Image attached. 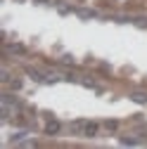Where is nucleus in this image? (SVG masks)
I'll use <instances>...</instances> for the list:
<instances>
[{
	"instance_id": "6e6552de",
	"label": "nucleus",
	"mask_w": 147,
	"mask_h": 149,
	"mask_svg": "<svg viewBox=\"0 0 147 149\" xmlns=\"http://www.w3.org/2000/svg\"><path fill=\"white\" fill-rule=\"evenodd\" d=\"M104 125H107V128H109V130H116V125H119V123H116V121H107V123H104Z\"/></svg>"
},
{
	"instance_id": "0eeeda50",
	"label": "nucleus",
	"mask_w": 147,
	"mask_h": 149,
	"mask_svg": "<svg viewBox=\"0 0 147 149\" xmlns=\"http://www.w3.org/2000/svg\"><path fill=\"white\" fill-rule=\"evenodd\" d=\"M78 17H85V19H88V17H95V12H90V10H78Z\"/></svg>"
},
{
	"instance_id": "1a4fd4ad",
	"label": "nucleus",
	"mask_w": 147,
	"mask_h": 149,
	"mask_svg": "<svg viewBox=\"0 0 147 149\" xmlns=\"http://www.w3.org/2000/svg\"><path fill=\"white\" fill-rule=\"evenodd\" d=\"M62 64H66V66H71V64H74V59H71L69 54H66V57H62Z\"/></svg>"
},
{
	"instance_id": "423d86ee",
	"label": "nucleus",
	"mask_w": 147,
	"mask_h": 149,
	"mask_svg": "<svg viewBox=\"0 0 147 149\" xmlns=\"http://www.w3.org/2000/svg\"><path fill=\"white\" fill-rule=\"evenodd\" d=\"M7 85H10L12 90H19V88H22V81H12V78H10V81H7Z\"/></svg>"
},
{
	"instance_id": "39448f33",
	"label": "nucleus",
	"mask_w": 147,
	"mask_h": 149,
	"mask_svg": "<svg viewBox=\"0 0 147 149\" xmlns=\"http://www.w3.org/2000/svg\"><path fill=\"white\" fill-rule=\"evenodd\" d=\"M135 102H140V104H147V95H145V92H133V95H131Z\"/></svg>"
},
{
	"instance_id": "7ed1b4c3",
	"label": "nucleus",
	"mask_w": 147,
	"mask_h": 149,
	"mask_svg": "<svg viewBox=\"0 0 147 149\" xmlns=\"http://www.w3.org/2000/svg\"><path fill=\"white\" fill-rule=\"evenodd\" d=\"M60 130H62V125H60L57 121H48V123H45V135H57Z\"/></svg>"
},
{
	"instance_id": "f03ea898",
	"label": "nucleus",
	"mask_w": 147,
	"mask_h": 149,
	"mask_svg": "<svg viewBox=\"0 0 147 149\" xmlns=\"http://www.w3.org/2000/svg\"><path fill=\"white\" fill-rule=\"evenodd\" d=\"M24 71H26V73H29V76H31V78H33V81H50V78H48V76H45V73H43V71H38V69H33V66H26V69H24Z\"/></svg>"
},
{
	"instance_id": "20e7f679",
	"label": "nucleus",
	"mask_w": 147,
	"mask_h": 149,
	"mask_svg": "<svg viewBox=\"0 0 147 149\" xmlns=\"http://www.w3.org/2000/svg\"><path fill=\"white\" fill-rule=\"evenodd\" d=\"M5 50H7V52H12V54H24V52H26V47H24V45H12V43H7V45H5Z\"/></svg>"
},
{
	"instance_id": "f257e3e1",
	"label": "nucleus",
	"mask_w": 147,
	"mask_h": 149,
	"mask_svg": "<svg viewBox=\"0 0 147 149\" xmlns=\"http://www.w3.org/2000/svg\"><path fill=\"white\" fill-rule=\"evenodd\" d=\"M71 130L76 135H83V137H95V133L100 130V125L93 123V121H74L71 123Z\"/></svg>"
}]
</instances>
